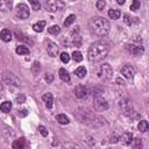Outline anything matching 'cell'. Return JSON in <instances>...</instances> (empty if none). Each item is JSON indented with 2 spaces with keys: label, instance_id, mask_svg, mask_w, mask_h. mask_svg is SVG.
I'll return each mask as SVG.
<instances>
[{
  "label": "cell",
  "instance_id": "1",
  "mask_svg": "<svg viewBox=\"0 0 149 149\" xmlns=\"http://www.w3.org/2000/svg\"><path fill=\"white\" fill-rule=\"evenodd\" d=\"M108 51H109V47L106 42L97 41L93 44H91V47L88 48L87 58L90 62H94V63L100 62L107 56Z\"/></svg>",
  "mask_w": 149,
  "mask_h": 149
},
{
  "label": "cell",
  "instance_id": "2",
  "mask_svg": "<svg viewBox=\"0 0 149 149\" xmlns=\"http://www.w3.org/2000/svg\"><path fill=\"white\" fill-rule=\"evenodd\" d=\"M109 22L104 19L102 16H94L91 21H90V29L91 31L99 36V37H102V36H106L109 31Z\"/></svg>",
  "mask_w": 149,
  "mask_h": 149
},
{
  "label": "cell",
  "instance_id": "3",
  "mask_svg": "<svg viewBox=\"0 0 149 149\" xmlns=\"http://www.w3.org/2000/svg\"><path fill=\"white\" fill-rule=\"evenodd\" d=\"M95 74H97V77H98L99 79H101V80H108V79L112 78L113 70H112V68H111L109 64L105 63V64L99 65V66L97 68Z\"/></svg>",
  "mask_w": 149,
  "mask_h": 149
},
{
  "label": "cell",
  "instance_id": "4",
  "mask_svg": "<svg viewBox=\"0 0 149 149\" xmlns=\"http://www.w3.org/2000/svg\"><path fill=\"white\" fill-rule=\"evenodd\" d=\"M129 51L134 56H141L144 52L143 44L141 42V38H134L129 44Z\"/></svg>",
  "mask_w": 149,
  "mask_h": 149
},
{
  "label": "cell",
  "instance_id": "5",
  "mask_svg": "<svg viewBox=\"0 0 149 149\" xmlns=\"http://www.w3.org/2000/svg\"><path fill=\"white\" fill-rule=\"evenodd\" d=\"M93 105H94L95 111H98V112H104V111L108 109V107H109L107 100L105 98H102V95H95L94 100H93Z\"/></svg>",
  "mask_w": 149,
  "mask_h": 149
},
{
  "label": "cell",
  "instance_id": "6",
  "mask_svg": "<svg viewBox=\"0 0 149 149\" xmlns=\"http://www.w3.org/2000/svg\"><path fill=\"white\" fill-rule=\"evenodd\" d=\"M64 6H65V3L61 0H49V1L44 2V7L49 12H57V10L64 8Z\"/></svg>",
  "mask_w": 149,
  "mask_h": 149
},
{
  "label": "cell",
  "instance_id": "7",
  "mask_svg": "<svg viewBox=\"0 0 149 149\" xmlns=\"http://www.w3.org/2000/svg\"><path fill=\"white\" fill-rule=\"evenodd\" d=\"M29 9H28V6L26 3H19L16 6V16L20 19V20H26L29 17Z\"/></svg>",
  "mask_w": 149,
  "mask_h": 149
},
{
  "label": "cell",
  "instance_id": "8",
  "mask_svg": "<svg viewBox=\"0 0 149 149\" xmlns=\"http://www.w3.org/2000/svg\"><path fill=\"white\" fill-rule=\"evenodd\" d=\"M2 80H3L5 83L9 84V85H15V86H17V85L20 84L19 78H17L13 72H10V71H5V72L2 73Z\"/></svg>",
  "mask_w": 149,
  "mask_h": 149
},
{
  "label": "cell",
  "instance_id": "9",
  "mask_svg": "<svg viewBox=\"0 0 149 149\" xmlns=\"http://www.w3.org/2000/svg\"><path fill=\"white\" fill-rule=\"evenodd\" d=\"M45 45H47V52H48L49 56L56 57V56L58 55L59 48H58V45H57L55 42H52V41H50V40H47V41H45Z\"/></svg>",
  "mask_w": 149,
  "mask_h": 149
},
{
  "label": "cell",
  "instance_id": "10",
  "mask_svg": "<svg viewBox=\"0 0 149 149\" xmlns=\"http://www.w3.org/2000/svg\"><path fill=\"white\" fill-rule=\"evenodd\" d=\"M121 73H122V76H123L125 78H127V79H133V78H134V74H135V70H134V68H133L132 65H125V66H122V69H121Z\"/></svg>",
  "mask_w": 149,
  "mask_h": 149
},
{
  "label": "cell",
  "instance_id": "11",
  "mask_svg": "<svg viewBox=\"0 0 149 149\" xmlns=\"http://www.w3.org/2000/svg\"><path fill=\"white\" fill-rule=\"evenodd\" d=\"M74 92V95L78 98V99H83L87 95V88L84 86V85H77L73 90Z\"/></svg>",
  "mask_w": 149,
  "mask_h": 149
},
{
  "label": "cell",
  "instance_id": "12",
  "mask_svg": "<svg viewBox=\"0 0 149 149\" xmlns=\"http://www.w3.org/2000/svg\"><path fill=\"white\" fill-rule=\"evenodd\" d=\"M119 141H120L121 144H123V146L130 144L132 141H133V135H132V133H123V134L119 137Z\"/></svg>",
  "mask_w": 149,
  "mask_h": 149
},
{
  "label": "cell",
  "instance_id": "13",
  "mask_svg": "<svg viewBox=\"0 0 149 149\" xmlns=\"http://www.w3.org/2000/svg\"><path fill=\"white\" fill-rule=\"evenodd\" d=\"M42 100L45 104L47 108H51L52 107V105H54V97H52L51 93H49V92L48 93H44L43 97H42Z\"/></svg>",
  "mask_w": 149,
  "mask_h": 149
},
{
  "label": "cell",
  "instance_id": "14",
  "mask_svg": "<svg viewBox=\"0 0 149 149\" xmlns=\"http://www.w3.org/2000/svg\"><path fill=\"white\" fill-rule=\"evenodd\" d=\"M13 7L12 0H0V10L1 12H9Z\"/></svg>",
  "mask_w": 149,
  "mask_h": 149
},
{
  "label": "cell",
  "instance_id": "15",
  "mask_svg": "<svg viewBox=\"0 0 149 149\" xmlns=\"http://www.w3.org/2000/svg\"><path fill=\"white\" fill-rule=\"evenodd\" d=\"M0 38L3 42H9L12 40V33L8 29H2L1 33H0Z\"/></svg>",
  "mask_w": 149,
  "mask_h": 149
},
{
  "label": "cell",
  "instance_id": "16",
  "mask_svg": "<svg viewBox=\"0 0 149 149\" xmlns=\"http://www.w3.org/2000/svg\"><path fill=\"white\" fill-rule=\"evenodd\" d=\"M24 144H26V141H24V139H22V137H21V139L15 140V141L13 142L12 147H13V149H23Z\"/></svg>",
  "mask_w": 149,
  "mask_h": 149
},
{
  "label": "cell",
  "instance_id": "17",
  "mask_svg": "<svg viewBox=\"0 0 149 149\" xmlns=\"http://www.w3.org/2000/svg\"><path fill=\"white\" fill-rule=\"evenodd\" d=\"M86 73H87V70H86V68H84V66H79V68H77L76 71H74V74H76L78 78H84V77L86 76Z\"/></svg>",
  "mask_w": 149,
  "mask_h": 149
},
{
  "label": "cell",
  "instance_id": "18",
  "mask_svg": "<svg viewBox=\"0 0 149 149\" xmlns=\"http://www.w3.org/2000/svg\"><path fill=\"white\" fill-rule=\"evenodd\" d=\"M59 78L65 83L70 81V74L65 69H59Z\"/></svg>",
  "mask_w": 149,
  "mask_h": 149
},
{
  "label": "cell",
  "instance_id": "19",
  "mask_svg": "<svg viewBox=\"0 0 149 149\" xmlns=\"http://www.w3.org/2000/svg\"><path fill=\"white\" fill-rule=\"evenodd\" d=\"M10 109H12V102L10 101H3L0 105V111L3 113H8Z\"/></svg>",
  "mask_w": 149,
  "mask_h": 149
},
{
  "label": "cell",
  "instance_id": "20",
  "mask_svg": "<svg viewBox=\"0 0 149 149\" xmlns=\"http://www.w3.org/2000/svg\"><path fill=\"white\" fill-rule=\"evenodd\" d=\"M123 21H125V23H126L127 26H132V24H134V23L137 22V19H136V17H132V16H129L128 14H125V15H123Z\"/></svg>",
  "mask_w": 149,
  "mask_h": 149
},
{
  "label": "cell",
  "instance_id": "21",
  "mask_svg": "<svg viewBox=\"0 0 149 149\" xmlns=\"http://www.w3.org/2000/svg\"><path fill=\"white\" fill-rule=\"evenodd\" d=\"M120 15H121V13H120L119 9H109L108 10V16L112 20H118L120 17Z\"/></svg>",
  "mask_w": 149,
  "mask_h": 149
},
{
  "label": "cell",
  "instance_id": "22",
  "mask_svg": "<svg viewBox=\"0 0 149 149\" xmlns=\"http://www.w3.org/2000/svg\"><path fill=\"white\" fill-rule=\"evenodd\" d=\"M44 27H45V21H37L36 23L33 24V29H34L35 31H38V33L42 31Z\"/></svg>",
  "mask_w": 149,
  "mask_h": 149
},
{
  "label": "cell",
  "instance_id": "23",
  "mask_svg": "<svg viewBox=\"0 0 149 149\" xmlns=\"http://www.w3.org/2000/svg\"><path fill=\"white\" fill-rule=\"evenodd\" d=\"M56 120L58 121V123H61V125H68L70 121H69V118L65 115V114H58L57 116H56Z\"/></svg>",
  "mask_w": 149,
  "mask_h": 149
},
{
  "label": "cell",
  "instance_id": "24",
  "mask_svg": "<svg viewBox=\"0 0 149 149\" xmlns=\"http://www.w3.org/2000/svg\"><path fill=\"white\" fill-rule=\"evenodd\" d=\"M15 51H16V54H19V55H29V49L27 48V47H24V45H19V47H16V49H15Z\"/></svg>",
  "mask_w": 149,
  "mask_h": 149
},
{
  "label": "cell",
  "instance_id": "25",
  "mask_svg": "<svg viewBox=\"0 0 149 149\" xmlns=\"http://www.w3.org/2000/svg\"><path fill=\"white\" fill-rule=\"evenodd\" d=\"M137 128H139V130H140V132L146 133V132L148 130V128H149L148 122H147L146 120H141V121L139 122V125H137Z\"/></svg>",
  "mask_w": 149,
  "mask_h": 149
},
{
  "label": "cell",
  "instance_id": "26",
  "mask_svg": "<svg viewBox=\"0 0 149 149\" xmlns=\"http://www.w3.org/2000/svg\"><path fill=\"white\" fill-rule=\"evenodd\" d=\"M74 19H76V16H74L73 14L69 15V16L65 19V21H64V26H65V27H70V26L72 24V22H74Z\"/></svg>",
  "mask_w": 149,
  "mask_h": 149
},
{
  "label": "cell",
  "instance_id": "27",
  "mask_svg": "<svg viewBox=\"0 0 149 149\" xmlns=\"http://www.w3.org/2000/svg\"><path fill=\"white\" fill-rule=\"evenodd\" d=\"M132 142H133L134 149H142L143 143H142V140H141V139H135V140H133Z\"/></svg>",
  "mask_w": 149,
  "mask_h": 149
},
{
  "label": "cell",
  "instance_id": "28",
  "mask_svg": "<svg viewBox=\"0 0 149 149\" xmlns=\"http://www.w3.org/2000/svg\"><path fill=\"white\" fill-rule=\"evenodd\" d=\"M72 58L74 62H80L83 59V55L80 51H73L72 52Z\"/></svg>",
  "mask_w": 149,
  "mask_h": 149
},
{
  "label": "cell",
  "instance_id": "29",
  "mask_svg": "<svg viewBox=\"0 0 149 149\" xmlns=\"http://www.w3.org/2000/svg\"><path fill=\"white\" fill-rule=\"evenodd\" d=\"M140 6H141V2L139 0H134L132 3H130V10L135 12L137 9H140Z\"/></svg>",
  "mask_w": 149,
  "mask_h": 149
},
{
  "label": "cell",
  "instance_id": "30",
  "mask_svg": "<svg viewBox=\"0 0 149 149\" xmlns=\"http://www.w3.org/2000/svg\"><path fill=\"white\" fill-rule=\"evenodd\" d=\"M48 31H49V34L56 35V34H59V31H61V28H59L58 26H51L50 28H48Z\"/></svg>",
  "mask_w": 149,
  "mask_h": 149
},
{
  "label": "cell",
  "instance_id": "31",
  "mask_svg": "<svg viewBox=\"0 0 149 149\" xmlns=\"http://www.w3.org/2000/svg\"><path fill=\"white\" fill-rule=\"evenodd\" d=\"M59 57H61V61H62L63 63H68V62L70 61V56H69L68 52H62Z\"/></svg>",
  "mask_w": 149,
  "mask_h": 149
},
{
  "label": "cell",
  "instance_id": "32",
  "mask_svg": "<svg viewBox=\"0 0 149 149\" xmlns=\"http://www.w3.org/2000/svg\"><path fill=\"white\" fill-rule=\"evenodd\" d=\"M30 5H31L33 9H35V10H38L41 8V3L38 1H36V0H31L30 1Z\"/></svg>",
  "mask_w": 149,
  "mask_h": 149
},
{
  "label": "cell",
  "instance_id": "33",
  "mask_svg": "<svg viewBox=\"0 0 149 149\" xmlns=\"http://www.w3.org/2000/svg\"><path fill=\"white\" fill-rule=\"evenodd\" d=\"M72 44L74 47H80L81 45V38L79 36H74L73 37V41H72Z\"/></svg>",
  "mask_w": 149,
  "mask_h": 149
},
{
  "label": "cell",
  "instance_id": "34",
  "mask_svg": "<svg viewBox=\"0 0 149 149\" xmlns=\"http://www.w3.org/2000/svg\"><path fill=\"white\" fill-rule=\"evenodd\" d=\"M15 35H16L17 40H20V41H24V42H29V38H24V37H27V36L22 35V34L19 33V31H15Z\"/></svg>",
  "mask_w": 149,
  "mask_h": 149
},
{
  "label": "cell",
  "instance_id": "35",
  "mask_svg": "<svg viewBox=\"0 0 149 149\" xmlns=\"http://www.w3.org/2000/svg\"><path fill=\"white\" fill-rule=\"evenodd\" d=\"M38 130H40V133H41L42 136H47L48 135V130H47V128L44 126H40L38 127Z\"/></svg>",
  "mask_w": 149,
  "mask_h": 149
},
{
  "label": "cell",
  "instance_id": "36",
  "mask_svg": "<svg viewBox=\"0 0 149 149\" xmlns=\"http://www.w3.org/2000/svg\"><path fill=\"white\" fill-rule=\"evenodd\" d=\"M105 5H106V3H105V1H104V0H98V1H97V3H95V6H97V8H98V9H102V8L105 7Z\"/></svg>",
  "mask_w": 149,
  "mask_h": 149
},
{
  "label": "cell",
  "instance_id": "37",
  "mask_svg": "<svg viewBox=\"0 0 149 149\" xmlns=\"http://www.w3.org/2000/svg\"><path fill=\"white\" fill-rule=\"evenodd\" d=\"M44 79H45V81H47V83H51V81L54 80V76L48 73V74H45V76H44Z\"/></svg>",
  "mask_w": 149,
  "mask_h": 149
},
{
  "label": "cell",
  "instance_id": "38",
  "mask_svg": "<svg viewBox=\"0 0 149 149\" xmlns=\"http://www.w3.org/2000/svg\"><path fill=\"white\" fill-rule=\"evenodd\" d=\"M16 100H17V102H19V104H22V102H24L26 97H24L23 94H20L19 97H16Z\"/></svg>",
  "mask_w": 149,
  "mask_h": 149
},
{
  "label": "cell",
  "instance_id": "39",
  "mask_svg": "<svg viewBox=\"0 0 149 149\" xmlns=\"http://www.w3.org/2000/svg\"><path fill=\"white\" fill-rule=\"evenodd\" d=\"M27 114H28V111H27V109H21V111L19 112V116H21V118L26 116Z\"/></svg>",
  "mask_w": 149,
  "mask_h": 149
},
{
  "label": "cell",
  "instance_id": "40",
  "mask_svg": "<svg viewBox=\"0 0 149 149\" xmlns=\"http://www.w3.org/2000/svg\"><path fill=\"white\" fill-rule=\"evenodd\" d=\"M116 83H118L119 85H125V80L121 79V78H116Z\"/></svg>",
  "mask_w": 149,
  "mask_h": 149
},
{
  "label": "cell",
  "instance_id": "41",
  "mask_svg": "<svg viewBox=\"0 0 149 149\" xmlns=\"http://www.w3.org/2000/svg\"><path fill=\"white\" fill-rule=\"evenodd\" d=\"M3 92H5V88H3V85L0 83V97L3 95Z\"/></svg>",
  "mask_w": 149,
  "mask_h": 149
},
{
  "label": "cell",
  "instance_id": "42",
  "mask_svg": "<svg viewBox=\"0 0 149 149\" xmlns=\"http://www.w3.org/2000/svg\"><path fill=\"white\" fill-rule=\"evenodd\" d=\"M118 3L122 5V3H125V0H118Z\"/></svg>",
  "mask_w": 149,
  "mask_h": 149
}]
</instances>
